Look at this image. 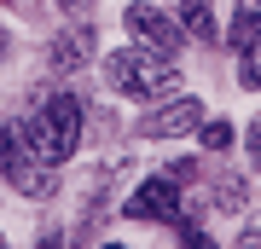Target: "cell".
Segmentation results:
<instances>
[{
	"mask_svg": "<svg viewBox=\"0 0 261 249\" xmlns=\"http://www.w3.org/2000/svg\"><path fill=\"white\" fill-rule=\"evenodd\" d=\"M18 133L29 139V151L47 168H58V162L75 157V145H82V104H75L70 93H47V99L18 122Z\"/></svg>",
	"mask_w": 261,
	"mask_h": 249,
	"instance_id": "6da1fadb",
	"label": "cell"
},
{
	"mask_svg": "<svg viewBox=\"0 0 261 249\" xmlns=\"http://www.w3.org/2000/svg\"><path fill=\"white\" fill-rule=\"evenodd\" d=\"M105 81H111L122 99H163V93H174L180 87V70H174V58H157L151 46H122V52L105 58Z\"/></svg>",
	"mask_w": 261,
	"mask_h": 249,
	"instance_id": "7a4b0ae2",
	"label": "cell"
},
{
	"mask_svg": "<svg viewBox=\"0 0 261 249\" xmlns=\"http://www.w3.org/2000/svg\"><path fill=\"white\" fill-rule=\"evenodd\" d=\"M0 174L18 185L23 197H41V191H47V162H41L35 151H29V139L18 128H6V122H0Z\"/></svg>",
	"mask_w": 261,
	"mask_h": 249,
	"instance_id": "3957f363",
	"label": "cell"
},
{
	"mask_svg": "<svg viewBox=\"0 0 261 249\" xmlns=\"http://www.w3.org/2000/svg\"><path fill=\"white\" fill-rule=\"evenodd\" d=\"M128 35L140 46H151L157 58H180V46H186V29L168 23L157 6H128Z\"/></svg>",
	"mask_w": 261,
	"mask_h": 249,
	"instance_id": "277c9868",
	"label": "cell"
},
{
	"mask_svg": "<svg viewBox=\"0 0 261 249\" xmlns=\"http://www.w3.org/2000/svg\"><path fill=\"white\" fill-rule=\"evenodd\" d=\"M192 128H203V99H168L163 110H151L140 116V133L145 139H180V133H192Z\"/></svg>",
	"mask_w": 261,
	"mask_h": 249,
	"instance_id": "5b68a950",
	"label": "cell"
},
{
	"mask_svg": "<svg viewBox=\"0 0 261 249\" xmlns=\"http://www.w3.org/2000/svg\"><path fill=\"white\" fill-rule=\"evenodd\" d=\"M128 214H134V220H163V226H180V220H186V214H180L174 180H145L140 191L128 197Z\"/></svg>",
	"mask_w": 261,
	"mask_h": 249,
	"instance_id": "8992f818",
	"label": "cell"
},
{
	"mask_svg": "<svg viewBox=\"0 0 261 249\" xmlns=\"http://www.w3.org/2000/svg\"><path fill=\"white\" fill-rule=\"evenodd\" d=\"M261 35V0H238V12H232V52H244Z\"/></svg>",
	"mask_w": 261,
	"mask_h": 249,
	"instance_id": "52a82bcc",
	"label": "cell"
},
{
	"mask_svg": "<svg viewBox=\"0 0 261 249\" xmlns=\"http://www.w3.org/2000/svg\"><path fill=\"white\" fill-rule=\"evenodd\" d=\"M180 29H186V35H197V41H209V35H215L209 0H186V6H180Z\"/></svg>",
	"mask_w": 261,
	"mask_h": 249,
	"instance_id": "ba28073f",
	"label": "cell"
},
{
	"mask_svg": "<svg viewBox=\"0 0 261 249\" xmlns=\"http://www.w3.org/2000/svg\"><path fill=\"white\" fill-rule=\"evenodd\" d=\"M238 75H244V87H261V35L244 46V64H238Z\"/></svg>",
	"mask_w": 261,
	"mask_h": 249,
	"instance_id": "9c48e42d",
	"label": "cell"
},
{
	"mask_svg": "<svg viewBox=\"0 0 261 249\" xmlns=\"http://www.w3.org/2000/svg\"><path fill=\"white\" fill-rule=\"evenodd\" d=\"M203 145L209 151H232V128L226 122H203Z\"/></svg>",
	"mask_w": 261,
	"mask_h": 249,
	"instance_id": "30bf717a",
	"label": "cell"
},
{
	"mask_svg": "<svg viewBox=\"0 0 261 249\" xmlns=\"http://www.w3.org/2000/svg\"><path fill=\"white\" fill-rule=\"evenodd\" d=\"M58 64H64V70H75V64H82V35H64V41H58Z\"/></svg>",
	"mask_w": 261,
	"mask_h": 249,
	"instance_id": "8fae6325",
	"label": "cell"
},
{
	"mask_svg": "<svg viewBox=\"0 0 261 249\" xmlns=\"http://www.w3.org/2000/svg\"><path fill=\"white\" fill-rule=\"evenodd\" d=\"M244 151H250V168H261V116L250 122V133H244Z\"/></svg>",
	"mask_w": 261,
	"mask_h": 249,
	"instance_id": "7c38bea8",
	"label": "cell"
},
{
	"mask_svg": "<svg viewBox=\"0 0 261 249\" xmlns=\"http://www.w3.org/2000/svg\"><path fill=\"white\" fill-rule=\"evenodd\" d=\"M244 243H261V214H255L250 226H244Z\"/></svg>",
	"mask_w": 261,
	"mask_h": 249,
	"instance_id": "4fadbf2b",
	"label": "cell"
}]
</instances>
